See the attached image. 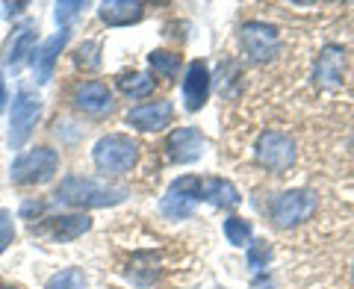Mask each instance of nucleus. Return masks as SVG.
<instances>
[{"label":"nucleus","instance_id":"obj_3","mask_svg":"<svg viewBox=\"0 0 354 289\" xmlns=\"http://www.w3.org/2000/svg\"><path fill=\"white\" fill-rule=\"evenodd\" d=\"M59 169V157L53 148H32L27 153H21V157L12 162V183L18 186H36V183H44L50 180L53 174Z\"/></svg>","mask_w":354,"mask_h":289},{"label":"nucleus","instance_id":"obj_6","mask_svg":"<svg viewBox=\"0 0 354 289\" xmlns=\"http://www.w3.org/2000/svg\"><path fill=\"white\" fill-rule=\"evenodd\" d=\"M39 115H41L39 95L30 92V88H21L12 101V115H9V144H12V148H21V144L30 139Z\"/></svg>","mask_w":354,"mask_h":289},{"label":"nucleus","instance_id":"obj_1","mask_svg":"<svg viewBox=\"0 0 354 289\" xmlns=\"http://www.w3.org/2000/svg\"><path fill=\"white\" fill-rule=\"evenodd\" d=\"M127 198V189L121 186H106L88 177L71 174L65 177L57 189V201L68 204V207H80V209H97V207H115Z\"/></svg>","mask_w":354,"mask_h":289},{"label":"nucleus","instance_id":"obj_18","mask_svg":"<svg viewBox=\"0 0 354 289\" xmlns=\"http://www.w3.org/2000/svg\"><path fill=\"white\" fill-rule=\"evenodd\" d=\"M204 198L213 207H221V209H234L239 207V189L230 183V180H221V177H213V180H204Z\"/></svg>","mask_w":354,"mask_h":289},{"label":"nucleus","instance_id":"obj_17","mask_svg":"<svg viewBox=\"0 0 354 289\" xmlns=\"http://www.w3.org/2000/svg\"><path fill=\"white\" fill-rule=\"evenodd\" d=\"M88 230H92V218L86 213H65V216H57L48 221V233L57 242H71Z\"/></svg>","mask_w":354,"mask_h":289},{"label":"nucleus","instance_id":"obj_26","mask_svg":"<svg viewBox=\"0 0 354 289\" xmlns=\"http://www.w3.org/2000/svg\"><path fill=\"white\" fill-rule=\"evenodd\" d=\"M15 239V221L9 209H0V254H3Z\"/></svg>","mask_w":354,"mask_h":289},{"label":"nucleus","instance_id":"obj_23","mask_svg":"<svg viewBox=\"0 0 354 289\" xmlns=\"http://www.w3.org/2000/svg\"><path fill=\"white\" fill-rule=\"evenodd\" d=\"M74 62L80 65V68H86V71H95L97 65H101V44L97 41H83L80 48H77Z\"/></svg>","mask_w":354,"mask_h":289},{"label":"nucleus","instance_id":"obj_29","mask_svg":"<svg viewBox=\"0 0 354 289\" xmlns=\"http://www.w3.org/2000/svg\"><path fill=\"white\" fill-rule=\"evenodd\" d=\"M0 289H12V286H0Z\"/></svg>","mask_w":354,"mask_h":289},{"label":"nucleus","instance_id":"obj_10","mask_svg":"<svg viewBox=\"0 0 354 289\" xmlns=\"http://www.w3.org/2000/svg\"><path fill=\"white\" fill-rule=\"evenodd\" d=\"M204 148H207V139L195 127H177L169 136V142H165V151H169V157L174 162H195L204 153Z\"/></svg>","mask_w":354,"mask_h":289},{"label":"nucleus","instance_id":"obj_11","mask_svg":"<svg viewBox=\"0 0 354 289\" xmlns=\"http://www.w3.org/2000/svg\"><path fill=\"white\" fill-rule=\"evenodd\" d=\"M342 71H346V50L339 44H325L316 59L313 80L322 88H337L342 83Z\"/></svg>","mask_w":354,"mask_h":289},{"label":"nucleus","instance_id":"obj_15","mask_svg":"<svg viewBox=\"0 0 354 289\" xmlns=\"http://www.w3.org/2000/svg\"><path fill=\"white\" fill-rule=\"evenodd\" d=\"M32 48H36V24H21L12 30V36L6 39L3 44V65H9V68H15V65H21L27 57H32Z\"/></svg>","mask_w":354,"mask_h":289},{"label":"nucleus","instance_id":"obj_24","mask_svg":"<svg viewBox=\"0 0 354 289\" xmlns=\"http://www.w3.org/2000/svg\"><path fill=\"white\" fill-rule=\"evenodd\" d=\"M269 263H272V245H269V242L260 239V242H254V245H248V269L260 272Z\"/></svg>","mask_w":354,"mask_h":289},{"label":"nucleus","instance_id":"obj_20","mask_svg":"<svg viewBox=\"0 0 354 289\" xmlns=\"http://www.w3.org/2000/svg\"><path fill=\"white\" fill-rule=\"evenodd\" d=\"M148 65L153 68V74L165 77V80H174L177 71H180V57L171 50H153L148 57Z\"/></svg>","mask_w":354,"mask_h":289},{"label":"nucleus","instance_id":"obj_12","mask_svg":"<svg viewBox=\"0 0 354 289\" xmlns=\"http://www.w3.org/2000/svg\"><path fill=\"white\" fill-rule=\"evenodd\" d=\"M209 97V68L195 59L189 62V68H186V77H183V104L189 113H198Z\"/></svg>","mask_w":354,"mask_h":289},{"label":"nucleus","instance_id":"obj_22","mask_svg":"<svg viewBox=\"0 0 354 289\" xmlns=\"http://www.w3.org/2000/svg\"><path fill=\"white\" fill-rule=\"evenodd\" d=\"M225 236L230 245H248V239H251V221L245 218H227L225 221Z\"/></svg>","mask_w":354,"mask_h":289},{"label":"nucleus","instance_id":"obj_9","mask_svg":"<svg viewBox=\"0 0 354 289\" xmlns=\"http://www.w3.org/2000/svg\"><path fill=\"white\" fill-rule=\"evenodd\" d=\"M171 115H174L171 101H151V104L133 106L127 113V124L136 130H145V133H157L171 124Z\"/></svg>","mask_w":354,"mask_h":289},{"label":"nucleus","instance_id":"obj_16","mask_svg":"<svg viewBox=\"0 0 354 289\" xmlns=\"http://www.w3.org/2000/svg\"><path fill=\"white\" fill-rule=\"evenodd\" d=\"M97 15L106 27H127V24H136L145 15V6L139 0H106L97 9Z\"/></svg>","mask_w":354,"mask_h":289},{"label":"nucleus","instance_id":"obj_13","mask_svg":"<svg viewBox=\"0 0 354 289\" xmlns=\"http://www.w3.org/2000/svg\"><path fill=\"white\" fill-rule=\"evenodd\" d=\"M74 106L80 109V113H88V115L109 113V109H113V92H109V86L101 80L80 83L74 88Z\"/></svg>","mask_w":354,"mask_h":289},{"label":"nucleus","instance_id":"obj_4","mask_svg":"<svg viewBox=\"0 0 354 289\" xmlns=\"http://www.w3.org/2000/svg\"><path fill=\"white\" fill-rule=\"evenodd\" d=\"M201 198H204V180L195 174H183L165 189L160 209H162V216H169V218H189Z\"/></svg>","mask_w":354,"mask_h":289},{"label":"nucleus","instance_id":"obj_5","mask_svg":"<svg viewBox=\"0 0 354 289\" xmlns=\"http://www.w3.org/2000/svg\"><path fill=\"white\" fill-rule=\"evenodd\" d=\"M254 151H257V162L269 171H290L298 157L295 142L278 130H266L257 139V148Z\"/></svg>","mask_w":354,"mask_h":289},{"label":"nucleus","instance_id":"obj_14","mask_svg":"<svg viewBox=\"0 0 354 289\" xmlns=\"http://www.w3.org/2000/svg\"><path fill=\"white\" fill-rule=\"evenodd\" d=\"M68 44V30H59L57 36H50L48 41H41V48L32 53V74L41 86L50 83L53 77V65H57V57L62 53V48Z\"/></svg>","mask_w":354,"mask_h":289},{"label":"nucleus","instance_id":"obj_28","mask_svg":"<svg viewBox=\"0 0 354 289\" xmlns=\"http://www.w3.org/2000/svg\"><path fill=\"white\" fill-rule=\"evenodd\" d=\"M27 9V3H6V18H12V15H21Z\"/></svg>","mask_w":354,"mask_h":289},{"label":"nucleus","instance_id":"obj_25","mask_svg":"<svg viewBox=\"0 0 354 289\" xmlns=\"http://www.w3.org/2000/svg\"><path fill=\"white\" fill-rule=\"evenodd\" d=\"M80 9H86V3L83 0H62V3H57V24H62V27H68L71 21L80 15Z\"/></svg>","mask_w":354,"mask_h":289},{"label":"nucleus","instance_id":"obj_2","mask_svg":"<svg viewBox=\"0 0 354 289\" xmlns=\"http://www.w3.org/2000/svg\"><path fill=\"white\" fill-rule=\"evenodd\" d=\"M92 160L97 165V171L104 174H121L130 171L139 160V144L133 142L130 136H121V133H109V136L97 139Z\"/></svg>","mask_w":354,"mask_h":289},{"label":"nucleus","instance_id":"obj_21","mask_svg":"<svg viewBox=\"0 0 354 289\" xmlns=\"http://www.w3.org/2000/svg\"><path fill=\"white\" fill-rule=\"evenodd\" d=\"M44 289H86V274L80 269H62L44 283Z\"/></svg>","mask_w":354,"mask_h":289},{"label":"nucleus","instance_id":"obj_19","mask_svg":"<svg viewBox=\"0 0 354 289\" xmlns=\"http://www.w3.org/2000/svg\"><path fill=\"white\" fill-rule=\"evenodd\" d=\"M153 86H157V80H153L151 74H145V71H130V74L118 77V88L127 97H148L153 92Z\"/></svg>","mask_w":354,"mask_h":289},{"label":"nucleus","instance_id":"obj_8","mask_svg":"<svg viewBox=\"0 0 354 289\" xmlns=\"http://www.w3.org/2000/svg\"><path fill=\"white\" fill-rule=\"evenodd\" d=\"M242 48L254 62H272L281 53V36L266 21H248L242 27Z\"/></svg>","mask_w":354,"mask_h":289},{"label":"nucleus","instance_id":"obj_30","mask_svg":"<svg viewBox=\"0 0 354 289\" xmlns=\"http://www.w3.org/2000/svg\"><path fill=\"white\" fill-rule=\"evenodd\" d=\"M351 272H354V269H351Z\"/></svg>","mask_w":354,"mask_h":289},{"label":"nucleus","instance_id":"obj_7","mask_svg":"<svg viewBox=\"0 0 354 289\" xmlns=\"http://www.w3.org/2000/svg\"><path fill=\"white\" fill-rule=\"evenodd\" d=\"M313 209H316V195L310 189H290L272 204V221L278 227H292L298 221L313 216Z\"/></svg>","mask_w":354,"mask_h":289},{"label":"nucleus","instance_id":"obj_27","mask_svg":"<svg viewBox=\"0 0 354 289\" xmlns=\"http://www.w3.org/2000/svg\"><path fill=\"white\" fill-rule=\"evenodd\" d=\"M6 101H9V92H6V80H3V74H0V113L6 109Z\"/></svg>","mask_w":354,"mask_h":289}]
</instances>
